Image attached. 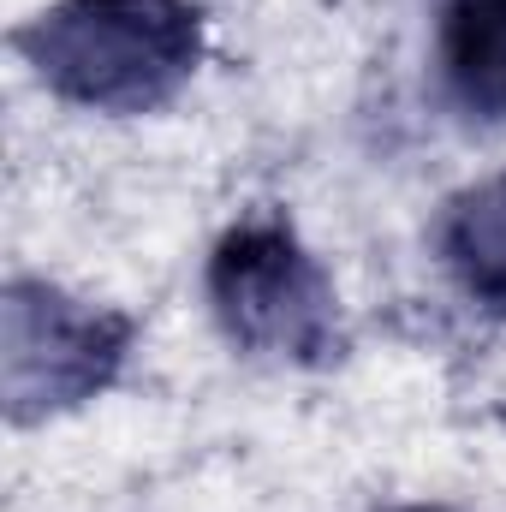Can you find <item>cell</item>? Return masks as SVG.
Returning a JSON list of instances; mask_svg holds the SVG:
<instances>
[{"instance_id": "1", "label": "cell", "mask_w": 506, "mask_h": 512, "mask_svg": "<svg viewBox=\"0 0 506 512\" xmlns=\"http://www.w3.org/2000/svg\"><path fill=\"white\" fill-rule=\"evenodd\" d=\"M30 72L72 108L155 114L203 66L197 0H54L18 30Z\"/></svg>"}, {"instance_id": "3", "label": "cell", "mask_w": 506, "mask_h": 512, "mask_svg": "<svg viewBox=\"0 0 506 512\" xmlns=\"http://www.w3.org/2000/svg\"><path fill=\"white\" fill-rule=\"evenodd\" d=\"M131 316L90 304L54 280L12 274L0 292V405L30 429L66 417L120 382L131 358Z\"/></svg>"}, {"instance_id": "4", "label": "cell", "mask_w": 506, "mask_h": 512, "mask_svg": "<svg viewBox=\"0 0 506 512\" xmlns=\"http://www.w3.org/2000/svg\"><path fill=\"white\" fill-rule=\"evenodd\" d=\"M435 256L477 310L506 316V173L477 179L441 203Z\"/></svg>"}, {"instance_id": "6", "label": "cell", "mask_w": 506, "mask_h": 512, "mask_svg": "<svg viewBox=\"0 0 506 512\" xmlns=\"http://www.w3.org/2000/svg\"><path fill=\"white\" fill-rule=\"evenodd\" d=\"M387 512H459V507H441V501H411V507H387Z\"/></svg>"}, {"instance_id": "2", "label": "cell", "mask_w": 506, "mask_h": 512, "mask_svg": "<svg viewBox=\"0 0 506 512\" xmlns=\"http://www.w3.org/2000/svg\"><path fill=\"white\" fill-rule=\"evenodd\" d=\"M203 292H209V310L227 346L256 364L328 370L346 358V322H340L334 280L304 251L292 221L280 215H251L227 227L221 245L209 251Z\"/></svg>"}, {"instance_id": "5", "label": "cell", "mask_w": 506, "mask_h": 512, "mask_svg": "<svg viewBox=\"0 0 506 512\" xmlns=\"http://www.w3.org/2000/svg\"><path fill=\"white\" fill-rule=\"evenodd\" d=\"M441 78L477 120H506V0L441 6Z\"/></svg>"}]
</instances>
